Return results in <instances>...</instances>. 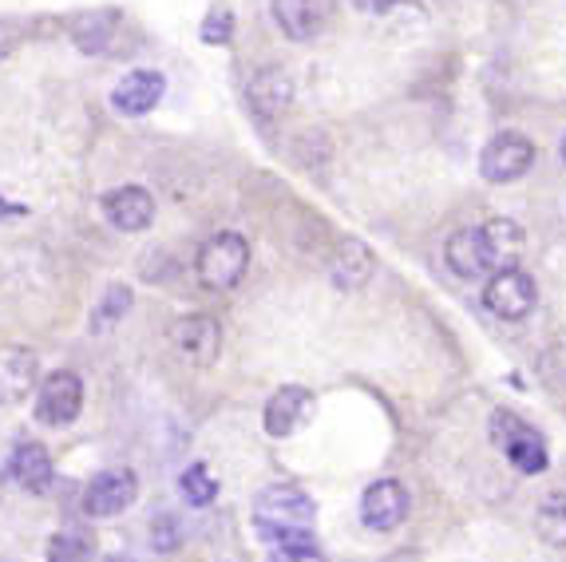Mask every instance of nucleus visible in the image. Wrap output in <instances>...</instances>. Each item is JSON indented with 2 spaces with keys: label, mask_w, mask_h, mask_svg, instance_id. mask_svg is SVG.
Returning a JSON list of instances; mask_svg holds the SVG:
<instances>
[{
  "label": "nucleus",
  "mask_w": 566,
  "mask_h": 562,
  "mask_svg": "<svg viewBox=\"0 0 566 562\" xmlns=\"http://www.w3.org/2000/svg\"><path fill=\"white\" fill-rule=\"evenodd\" d=\"M40 388V356L29 345H0V408H17Z\"/></svg>",
  "instance_id": "nucleus-10"
},
{
  "label": "nucleus",
  "mask_w": 566,
  "mask_h": 562,
  "mask_svg": "<svg viewBox=\"0 0 566 562\" xmlns=\"http://www.w3.org/2000/svg\"><path fill=\"white\" fill-rule=\"evenodd\" d=\"M104 218L115 226V230H123V235H139V230H147V226L155 222V198L147 187H139V183H127V187H115L104 195Z\"/></svg>",
  "instance_id": "nucleus-11"
},
{
  "label": "nucleus",
  "mask_w": 566,
  "mask_h": 562,
  "mask_svg": "<svg viewBox=\"0 0 566 562\" xmlns=\"http://www.w3.org/2000/svg\"><path fill=\"white\" fill-rule=\"evenodd\" d=\"M535 531L547 547L563 551L566 547V491H555V496H547L543 503H538Z\"/></svg>",
  "instance_id": "nucleus-21"
},
{
  "label": "nucleus",
  "mask_w": 566,
  "mask_h": 562,
  "mask_svg": "<svg viewBox=\"0 0 566 562\" xmlns=\"http://www.w3.org/2000/svg\"><path fill=\"white\" fill-rule=\"evenodd\" d=\"M115 24H119V12H80V17H72V40H76L80 52H87V56H95V52H104L107 40L115 37Z\"/></svg>",
  "instance_id": "nucleus-20"
},
{
  "label": "nucleus",
  "mask_w": 566,
  "mask_h": 562,
  "mask_svg": "<svg viewBox=\"0 0 566 562\" xmlns=\"http://www.w3.org/2000/svg\"><path fill=\"white\" fill-rule=\"evenodd\" d=\"M317 503L302 488L274 483L254 499V531L274 547H313Z\"/></svg>",
  "instance_id": "nucleus-1"
},
{
  "label": "nucleus",
  "mask_w": 566,
  "mask_h": 562,
  "mask_svg": "<svg viewBox=\"0 0 566 562\" xmlns=\"http://www.w3.org/2000/svg\"><path fill=\"white\" fill-rule=\"evenodd\" d=\"M245 270H250V242L234 230L207 238L195 258V278L210 293H230L245 278Z\"/></svg>",
  "instance_id": "nucleus-2"
},
{
  "label": "nucleus",
  "mask_w": 566,
  "mask_h": 562,
  "mask_svg": "<svg viewBox=\"0 0 566 562\" xmlns=\"http://www.w3.org/2000/svg\"><path fill=\"white\" fill-rule=\"evenodd\" d=\"M444 262L455 278L475 281V278H491V262H488V246H483L480 226H463L448 238L444 246Z\"/></svg>",
  "instance_id": "nucleus-17"
},
{
  "label": "nucleus",
  "mask_w": 566,
  "mask_h": 562,
  "mask_svg": "<svg viewBox=\"0 0 566 562\" xmlns=\"http://www.w3.org/2000/svg\"><path fill=\"white\" fill-rule=\"evenodd\" d=\"M107 562H135V559H127V554H112Z\"/></svg>",
  "instance_id": "nucleus-29"
},
{
  "label": "nucleus",
  "mask_w": 566,
  "mask_h": 562,
  "mask_svg": "<svg viewBox=\"0 0 566 562\" xmlns=\"http://www.w3.org/2000/svg\"><path fill=\"white\" fill-rule=\"evenodd\" d=\"M84 408V381L72 368H56V373L40 376L36 388V420L44 428H67Z\"/></svg>",
  "instance_id": "nucleus-5"
},
{
  "label": "nucleus",
  "mask_w": 566,
  "mask_h": 562,
  "mask_svg": "<svg viewBox=\"0 0 566 562\" xmlns=\"http://www.w3.org/2000/svg\"><path fill=\"white\" fill-rule=\"evenodd\" d=\"M170 345H175V353L182 361L207 368L222 353V325L210 313H187V318H179L170 325Z\"/></svg>",
  "instance_id": "nucleus-8"
},
{
  "label": "nucleus",
  "mask_w": 566,
  "mask_h": 562,
  "mask_svg": "<svg viewBox=\"0 0 566 562\" xmlns=\"http://www.w3.org/2000/svg\"><path fill=\"white\" fill-rule=\"evenodd\" d=\"M408 507H412V499H408V488L400 479H377V483H368L365 496H360V523H365L368 531L388 534L408 519Z\"/></svg>",
  "instance_id": "nucleus-9"
},
{
  "label": "nucleus",
  "mask_w": 566,
  "mask_h": 562,
  "mask_svg": "<svg viewBox=\"0 0 566 562\" xmlns=\"http://www.w3.org/2000/svg\"><path fill=\"white\" fill-rule=\"evenodd\" d=\"M360 12H368V17H388L392 9H400V4H408V0H353Z\"/></svg>",
  "instance_id": "nucleus-28"
},
{
  "label": "nucleus",
  "mask_w": 566,
  "mask_h": 562,
  "mask_svg": "<svg viewBox=\"0 0 566 562\" xmlns=\"http://www.w3.org/2000/svg\"><path fill=\"white\" fill-rule=\"evenodd\" d=\"M538 305V285L527 270L511 266V270L491 273L488 285H483V310L500 321H523L531 318Z\"/></svg>",
  "instance_id": "nucleus-4"
},
{
  "label": "nucleus",
  "mask_w": 566,
  "mask_h": 562,
  "mask_svg": "<svg viewBox=\"0 0 566 562\" xmlns=\"http://www.w3.org/2000/svg\"><path fill=\"white\" fill-rule=\"evenodd\" d=\"M535 167V143L520 132H500L480 150V175L488 183H515Z\"/></svg>",
  "instance_id": "nucleus-7"
},
{
  "label": "nucleus",
  "mask_w": 566,
  "mask_h": 562,
  "mask_svg": "<svg viewBox=\"0 0 566 562\" xmlns=\"http://www.w3.org/2000/svg\"><path fill=\"white\" fill-rule=\"evenodd\" d=\"M234 29H238V17H234V9L230 4H210L207 9V17H202V24H199V37H202V44H210V48H222V44H230L234 40Z\"/></svg>",
  "instance_id": "nucleus-25"
},
{
  "label": "nucleus",
  "mask_w": 566,
  "mask_h": 562,
  "mask_svg": "<svg viewBox=\"0 0 566 562\" xmlns=\"http://www.w3.org/2000/svg\"><path fill=\"white\" fill-rule=\"evenodd\" d=\"M132 285H123V281H112L104 290V298H99V305H95L92 313V333H107V329H115L123 318H127V310H132Z\"/></svg>",
  "instance_id": "nucleus-22"
},
{
  "label": "nucleus",
  "mask_w": 566,
  "mask_h": 562,
  "mask_svg": "<svg viewBox=\"0 0 566 562\" xmlns=\"http://www.w3.org/2000/svg\"><path fill=\"white\" fill-rule=\"evenodd\" d=\"M179 496L187 499L190 507H210L218 499V479L210 476L207 464H190L179 476Z\"/></svg>",
  "instance_id": "nucleus-23"
},
{
  "label": "nucleus",
  "mask_w": 566,
  "mask_h": 562,
  "mask_svg": "<svg viewBox=\"0 0 566 562\" xmlns=\"http://www.w3.org/2000/svg\"><path fill=\"white\" fill-rule=\"evenodd\" d=\"M163 92H167V80L159 72H127L115 84L112 92V107L119 115H151L163 104Z\"/></svg>",
  "instance_id": "nucleus-16"
},
{
  "label": "nucleus",
  "mask_w": 566,
  "mask_h": 562,
  "mask_svg": "<svg viewBox=\"0 0 566 562\" xmlns=\"http://www.w3.org/2000/svg\"><path fill=\"white\" fill-rule=\"evenodd\" d=\"M139 499V476L132 468H107L95 471L84 488V516L115 519Z\"/></svg>",
  "instance_id": "nucleus-6"
},
{
  "label": "nucleus",
  "mask_w": 566,
  "mask_h": 562,
  "mask_svg": "<svg viewBox=\"0 0 566 562\" xmlns=\"http://www.w3.org/2000/svg\"><path fill=\"white\" fill-rule=\"evenodd\" d=\"M151 547L159 554H175L182 547V523L179 516H170V511H159L151 519Z\"/></svg>",
  "instance_id": "nucleus-26"
},
{
  "label": "nucleus",
  "mask_w": 566,
  "mask_h": 562,
  "mask_svg": "<svg viewBox=\"0 0 566 562\" xmlns=\"http://www.w3.org/2000/svg\"><path fill=\"white\" fill-rule=\"evenodd\" d=\"M4 476L17 483L20 491H32V496H44L56 479V468H52V456H48L44 444L36 440H20L12 448V456L4 459Z\"/></svg>",
  "instance_id": "nucleus-13"
},
{
  "label": "nucleus",
  "mask_w": 566,
  "mask_h": 562,
  "mask_svg": "<svg viewBox=\"0 0 566 562\" xmlns=\"http://www.w3.org/2000/svg\"><path fill=\"white\" fill-rule=\"evenodd\" d=\"M488 431H491V444L515 464V471H523V476H543V471H547V464H551L547 440H543V431L531 428L523 416H515L511 408H495Z\"/></svg>",
  "instance_id": "nucleus-3"
},
{
  "label": "nucleus",
  "mask_w": 566,
  "mask_h": 562,
  "mask_svg": "<svg viewBox=\"0 0 566 562\" xmlns=\"http://www.w3.org/2000/svg\"><path fill=\"white\" fill-rule=\"evenodd\" d=\"M313 393L310 388H302V385H285V388H277L270 400H265V431L274 436V440H285V436H293V431L302 428L305 420L313 416Z\"/></svg>",
  "instance_id": "nucleus-14"
},
{
  "label": "nucleus",
  "mask_w": 566,
  "mask_h": 562,
  "mask_svg": "<svg viewBox=\"0 0 566 562\" xmlns=\"http://www.w3.org/2000/svg\"><path fill=\"white\" fill-rule=\"evenodd\" d=\"M265 562H329L317 547H277Z\"/></svg>",
  "instance_id": "nucleus-27"
},
{
  "label": "nucleus",
  "mask_w": 566,
  "mask_h": 562,
  "mask_svg": "<svg viewBox=\"0 0 566 562\" xmlns=\"http://www.w3.org/2000/svg\"><path fill=\"white\" fill-rule=\"evenodd\" d=\"M245 104L262 123L282 119L293 107V75L285 67H262V72L245 84Z\"/></svg>",
  "instance_id": "nucleus-12"
},
{
  "label": "nucleus",
  "mask_w": 566,
  "mask_h": 562,
  "mask_svg": "<svg viewBox=\"0 0 566 562\" xmlns=\"http://www.w3.org/2000/svg\"><path fill=\"white\" fill-rule=\"evenodd\" d=\"M270 12H274L277 29L285 40H313L322 29V9L317 0H270Z\"/></svg>",
  "instance_id": "nucleus-19"
},
{
  "label": "nucleus",
  "mask_w": 566,
  "mask_h": 562,
  "mask_svg": "<svg viewBox=\"0 0 566 562\" xmlns=\"http://www.w3.org/2000/svg\"><path fill=\"white\" fill-rule=\"evenodd\" d=\"M329 278H333V285L345 293L365 290L368 281L377 278V253L368 250V242H360V238H345V242L337 246V253H333Z\"/></svg>",
  "instance_id": "nucleus-15"
},
{
  "label": "nucleus",
  "mask_w": 566,
  "mask_h": 562,
  "mask_svg": "<svg viewBox=\"0 0 566 562\" xmlns=\"http://www.w3.org/2000/svg\"><path fill=\"white\" fill-rule=\"evenodd\" d=\"M563 163H566V135H563Z\"/></svg>",
  "instance_id": "nucleus-30"
},
{
  "label": "nucleus",
  "mask_w": 566,
  "mask_h": 562,
  "mask_svg": "<svg viewBox=\"0 0 566 562\" xmlns=\"http://www.w3.org/2000/svg\"><path fill=\"white\" fill-rule=\"evenodd\" d=\"M95 543L84 531H56L48 539V562H92Z\"/></svg>",
  "instance_id": "nucleus-24"
},
{
  "label": "nucleus",
  "mask_w": 566,
  "mask_h": 562,
  "mask_svg": "<svg viewBox=\"0 0 566 562\" xmlns=\"http://www.w3.org/2000/svg\"><path fill=\"white\" fill-rule=\"evenodd\" d=\"M483 246H488V262L491 273L511 270V266L523 258V246H527V235H523V226L515 218H488L480 226Z\"/></svg>",
  "instance_id": "nucleus-18"
}]
</instances>
